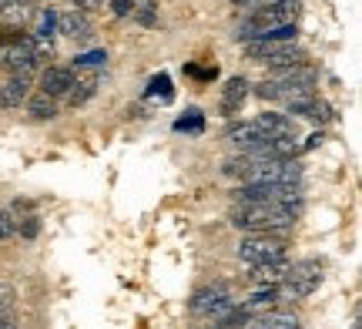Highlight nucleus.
Listing matches in <instances>:
<instances>
[{
	"instance_id": "obj_1",
	"label": "nucleus",
	"mask_w": 362,
	"mask_h": 329,
	"mask_svg": "<svg viewBox=\"0 0 362 329\" xmlns=\"http://www.w3.org/2000/svg\"><path fill=\"white\" fill-rule=\"evenodd\" d=\"M305 209V198L302 202H259V205H235L228 212V222L238 232H272V236H288L296 219Z\"/></svg>"
},
{
	"instance_id": "obj_2",
	"label": "nucleus",
	"mask_w": 362,
	"mask_h": 329,
	"mask_svg": "<svg viewBox=\"0 0 362 329\" xmlns=\"http://www.w3.org/2000/svg\"><path fill=\"white\" fill-rule=\"evenodd\" d=\"M298 0H275V4H265L259 11L245 13V21L235 27V40L238 44H252V40H262L269 30L282 24H296L298 21Z\"/></svg>"
},
{
	"instance_id": "obj_3",
	"label": "nucleus",
	"mask_w": 362,
	"mask_h": 329,
	"mask_svg": "<svg viewBox=\"0 0 362 329\" xmlns=\"http://www.w3.org/2000/svg\"><path fill=\"white\" fill-rule=\"evenodd\" d=\"M238 299L228 282H208V286H198L188 299V316L194 323H202V329H208L215 319H221L225 313H232Z\"/></svg>"
},
{
	"instance_id": "obj_4",
	"label": "nucleus",
	"mask_w": 362,
	"mask_h": 329,
	"mask_svg": "<svg viewBox=\"0 0 362 329\" xmlns=\"http://www.w3.org/2000/svg\"><path fill=\"white\" fill-rule=\"evenodd\" d=\"M322 262L319 259H298V262H288L282 282H279V299L282 303H302L309 299L312 292L322 286Z\"/></svg>"
},
{
	"instance_id": "obj_5",
	"label": "nucleus",
	"mask_w": 362,
	"mask_h": 329,
	"mask_svg": "<svg viewBox=\"0 0 362 329\" xmlns=\"http://www.w3.org/2000/svg\"><path fill=\"white\" fill-rule=\"evenodd\" d=\"M248 61H259L272 71V67H292V64H309V54L296 40H252L245 44Z\"/></svg>"
},
{
	"instance_id": "obj_6",
	"label": "nucleus",
	"mask_w": 362,
	"mask_h": 329,
	"mask_svg": "<svg viewBox=\"0 0 362 329\" xmlns=\"http://www.w3.org/2000/svg\"><path fill=\"white\" fill-rule=\"evenodd\" d=\"M238 259L245 265L275 262V259H288L285 252V236H272V232H252L238 242Z\"/></svg>"
},
{
	"instance_id": "obj_7",
	"label": "nucleus",
	"mask_w": 362,
	"mask_h": 329,
	"mask_svg": "<svg viewBox=\"0 0 362 329\" xmlns=\"http://www.w3.org/2000/svg\"><path fill=\"white\" fill-rule=\"evenodd\" d=\"M302 185H238L232 192L235 205H259V202H302Z\"/></svg>"
},
{
	"instance_id": "obj_8",
	"label": "nucleus",
	"mask_w": 362,
	"mask_h": 329,
	"mask_svg": "<svg viewBox=\"0 0 362 329\" xmlns=\"http://www.w3.org/2000/svg\"><path fill=\"white\" fill-rule=\"evenodd\" d=\"M34 67H37V51H34L30 34H24L17 44H11L0 54V71H7V74H34Z\"/></svg>"
},
{
	"instance_id": "obj_9",
	"label": "nucleus",
	"mask_w": 362,
	"mask_h": 329,
	"mask_svg": "<svg viewBox=\"0 0 362 329\" xmlns=\"http://www.w3.org/2000/svg\"><path fill=\"white\" fill-rule=\"evenodd\" d=\"M285 115L288 118H302V121H312V125H329V121L336 118V111L329 101H322L319 94H312L305 101H296V105L285 108Z\"/></svg>"
},
{
	"instance_id": "obj_10",
	"label": "nucleus",
	"mask_w": 362,
	"mask_h": 329,
	"mask_svg": "<svg viewBox=\"0 0 362 329\" xmlns=\"http://www.w3.org/2000/svg\"><path fill=\"white\" fill-rule=\"evenodd\" d=\"M265 138H269V134L255 125V118H252V121H232V125L225 128V142H228L235 151H248V148L262 145Z\"/></svg>"
},
{
	"instance_id": "obj_11",
	"label": "nucleus",
	"mask_w": 362,
	"mask_h": 329,
	"mask_svg": "<svg viewBox=\"0 0 362 329\" xmlns=\"http://www.w3.org/2000/svg\"><path fill=\"white\" fill-rule=\"evenodd\" d=\"M248 81L245 78H228L225 84H221V101H218V115L221 118H235L238 111H242V105H245L248 98Z\"/></svg>"
},
{
	"instance_id": "obj_12",
	"label": "nucleus",
	"mask_w": 362,
	"mask_h": 329,
	"mask_svg": "<svg viewBox=\"0 0 362 329\" xmlns=\"http://www.w3.org/2000/svg\"><path fill=\"white\" fill-rule=\"evenodd\" d=\"M30 84H34V74H11L7 81H0V111L24 105L27 94H30Z\"/></svg>"
},
{
	"instance_id": "obj_13",
	"label": "nucleus",
	"mask_w": 362,
	"mask_h": 329,
	"mask_svg": "<svg viewBox=\"0 0 362 329\" xmlns=\"http://www.w3.org/2000/svg\"><path fill=\"white\" fill-rule=\"evenodd\" d=\"M71 84H74V71H71V67L51 64L47 71H44V74H40V91L47 94V98H54V101L67 98Z\"/></svg>"
},
{
	"instance_id": "obj_14",
	"label": "nucleus",
	"mask_w": 362,
	"mask_h": 329,
	"mask_svg": "<svg viewBox=\"0 0 362 329\" xmlns=\"http://www.w3.org/2000/svg\"><path fill=\"white\" fill-rule=\"evenodd\" d=\"M57 30H61L64 37L84 44V40L90 37V17L84 11H74V7H71V11H61L57 13Z\"/></svg>"
},
{
	"instance_id": "obj_15",
	"label": "nucleus",
	"mask_w": 362,
	"mask_h": 329,
	"mask_svg": "<svg viewBox=\"0 0 362 329\" xmlns=\"http://www.w3.org/2000/svg\"><path fill=\"white\" fill-rule=\"evenodd\" d=\"M255 125H259L269 138H298L296 118H288L285 111H262L259 118H255Z\"/></svg>"
},
{
	"instance_id": "obj_16",
	"label": "nucleus",
	"mask_w": 362,
	"mask_h": 329,
	"mask_svg": "<svg viewBox=\"0 0 362 329\" xmlns=\"http://www.w3.org/2000/svg\"><path fill=\"white\" fill-rule=\"evenodd\" d=\"M242 329H302L296 313H288V309H269V313H259V316H252Z\"/></svg>"
},
{
	"instance_id": "obj_17",
	"label": "nucleus",
	"mask_w": 362,
	"mask_h": 329,
	"mask_svg": "<svg viewBox=\"0 0 362 329\" xmlns=\"http://www.w3.org/2000/svg\"><path fill=\"white\" fill-rule=\"evenodd\" d=\"M24 111H27V118L30 121H54L57 115H61V105H57L54 98H47L44 91H37V94H27Z\"/></svg>"
},
{
	"instance_id": "obj_18",
	"label": "nucleus",
	"mask_w": 362,
	"mask_h": 329,
	"mask_svg": "<svg viewBox=\"0 0 362 329\" xmlns=\"http://www.w3.org/2000/svg\"><path fill=\"white\" fill-rule=\"evenodd\" d=\"M288 269V259H275V262H262V265H248V279L255 286H279Z\"/></svg>"
},
{
	"instance_id": "obj_19",
	"label": "nucleus",
	"mask_w": 362,
	"mask_h": 329,
	"mask_svg": "<svg viewBox=\"0 0 362 329\" xmlns=\"http://www.w3.org/2000/svg\"><path fill=\"white\" fill-rule=\"evenodd\" d=\"M94 91H98V74H78L74 84H71V91H67V105L71 108L88 105L90 98H94Z\"/></svg>"
},
{
	"instance_id": "obj_20",
	"label": "nucleus",
	"mask_w": 362,
	"mask_h": 329,
	"mask_svg": "<svg viewBox=\"0 0 362 329\" xmlns=\"http://www.w3.org/2000/svg\"><path fill=\"white\" fill-rule=\"evenodd\" d=\"M54 34H57V11L44 7V11H37V27H34V37H37V40H51V44H54Z\"/></svg>"
},
{
	"instance_id": "obj_21",
	"label": "nucleus",
	"mask_w": 362,
	"mask_h": 329,
	"mask_svg": "<svg viewBox=\"0 0 362 329\" xmlns=\"http://www.w3.org/2000/svg\"><path fill=\"white\" fill-rule=\"evenodd\" d=\"M30 13H34V0H27V4H11L7 11H0V17H4L11 27H24V21Z\"/></svg>"
},
{
	"instance_id": "obj_22",
	"label": "nucleus",
	"mask_w": 362,
	"mask_h": 329,
	"mask_svg": "<svg viewBox=\"0 0 362 329\" xmlns=\"http://www.w3.org/2000/svg\"><path fill=\"white\" fill-rule=\"evenodd\" d=\"M131 17H134L141 27H155L158 24V4H138V7H131Z\"/></svg>"
},
{
	"instance_id": "obj_23",
	"label": "nucleus",
	"mask_w": 362,
	"mask_h": 329,
	"mask_svg": "<svg viewBox=\"0 0 362 329\" xmlns=\"http://www.w3.org/2000/svg\"><path fill=\"white\" fill-rule=\"evenodd\" d=\"M17 236L27 238V242L37 238L40 236V219L37 215H21V219H17Z\"/></svg>"
},
{
	"instance_id": "obj_24",
	"label": "nucleus",
	"mask_w": 362,
	"mask_h": 329,
	"mask_svg": "<svg viewBox=\"0 0 362 329\" xmlns=\"http://www.w3.org/2000/svg\"><path fill=\"white\" fill-rule=\"evenodd\" d=\"M107 64V51H88V54H78L74 57V67L84 71V67H104Z\"/></svg>"
},
{
	"instance_id": "obj_25",
	"label": "nucleus",
	"mask_w": 362,
	"mask_h": 329,
	"mask_svg": "<svg viewBox=\"0 0 362 329\" xmlns=\"http://www.w3.org/2000/svg\"><path fill=\"white\" fill-rule=\"evenodd\" d=\"M171 81L168 74H158V78H151V84H148V98H155V94H161V101H171Z\"/></svg>"
},
{
	"instance_id": "obj_26",
	"label": "nucleus",
	"mask_w": 362,
	"mask_h": 329,
	"mask_svg": "<svg viewBox=\"0 0 362 329\" xmlns=\"http://www.w3.org/2000/svg\"><path fill=\"white\" fill-rule=\"evenodd\" d=\"M175 132L202 134V115H198V108H192V115H188V118H178V121H175Z\"/></svg>"
},
{
	"instance_id": "obj_27",
	"label": "nucleus",
	"mask_w": 362,
	"mask_h": 329,
	"mask_svg": "<svg viewBox=\"0 0 362 329\" xmlns=\"http://www.w3.org/2000/svg\"><path fill=\"white\" fill-rule=\"evenodd\" d=\"M13 299H17V296H13L11 286H0V316H4V313H13Z\"/></svg>"
},
{
	"instance_id": "obj_28",
	"label": "nucleus",
	"mask_w": 362,
	"mask_h": 329,
	"mask_svg": "<svg viewBox=\"0 0 362 329\" xmlns=\"http://www.w3.org/2000/svg\"><path fill=\"white\" fill-rule=\"evenodd\" d=\"M238 11H245V13H252V11H259V7H265V4H275V0H232Z\"/></svg>"
},
{
	"instance_id": "obj_29",
	"label": "nucleus",
	"mask_w": 362,
	"mask_h": 329,
	"mask_svg": "<svg viewBox=\"0 0 362 329\" xmlns=\"http://www.w3.org/2000/svg\"><path fill=\"white\" fill-rule=\"evenodd\" d=\"M131 7H134L131 0H111V11H115V17H128Z\"/></svg>"
},
{
	"instance_id": "obj_30",
	"label": "nucleus",
	"mask_w": 362,
	"mask_h": 329,
	"mask_svg": "<svg viewBox=\"0 0 362 329\" xmlns=\"http://www.w3.org/2000/svg\"><path fill=\"white\" fill-rule=\"evenodd\" d=\"M322 138H325V134H322V128H319V132H312V134H309V142H302L298 148H302V151H312V148L322 145Z\"/></svg>"
},
{
	"instance_id": "obj_31",
	"label": "nucleus",
	"mask_w": 362,
	"mask_h": 329,
	"mask_svg": "<svg viewBox=\"0 0 362 329\" xmlns=\"http://www.w3.org/2000/svg\"><path fill=\"white\" fill-rule=\"evenodd\" d=\"M74 4V11H84V13H90V11H98L101 7V0H71Z\"/></svg>"
},
{
	"instance_id": "obj_32",
	"label": "nucleus",
	"mask_w": 362,
	"mask_h": 329,
	"mask_svg": "<svg viewBox=\"0 0 362 329\" xmlns=\"http://www.w3.org/2000/svg\"><path fill=\"white\" fill-rule=\"evenodd\" d=\"M131 4H134V7H138V4H158V0H131Z\"/></svg>"
}]
</instances>
